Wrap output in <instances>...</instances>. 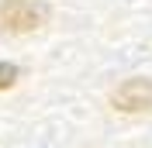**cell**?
<instances>
[{
	"instance_id": "6da1fadb",
	"label": "cell",
	"mask_w": 152,
	"mask_h": 148,
	"mask_svg": "<svg viewBox=\"0 0 152 148\" xmlns=\"http://www.w3.org/2000/svg\"><path fill=\"white\" fill-rule=\"evenodd\" d=\"M42 21H45V7H38L35 0H0V28L24 35L35 31Z\"/></svg>"
},
{
	"instance_id": "7a4b0ae2",
	"label": "cell",
	"mask_w": 152,
	"mask_h": 148,
	"mask_svg": "<svg viewBox=\"0 0 152 148\" xmlns=\"http://www.w3.org/2000/svg\"><path fill=\"white\" fill-rule=\"evenodd\" d=\"M111 103L121 114H142L152 110V79H124L118 90L111 93Z\"/></svg>"
},
{
	"instance_id": "3957f363",
	"label": "cell",
	"mask_w": 152,
	"mask_h": 148,
	"mask_svg": "<svg viewBox=\"0 0 152 148\" xmlns=\"http://www.w3.org/2000/svg\"><path fill=\"white\" fill-rule=\"evenodd\" d=\"M18 65L14 62H0V90H10V86L18 83Z\"/></svg>"
}]
</instances>
